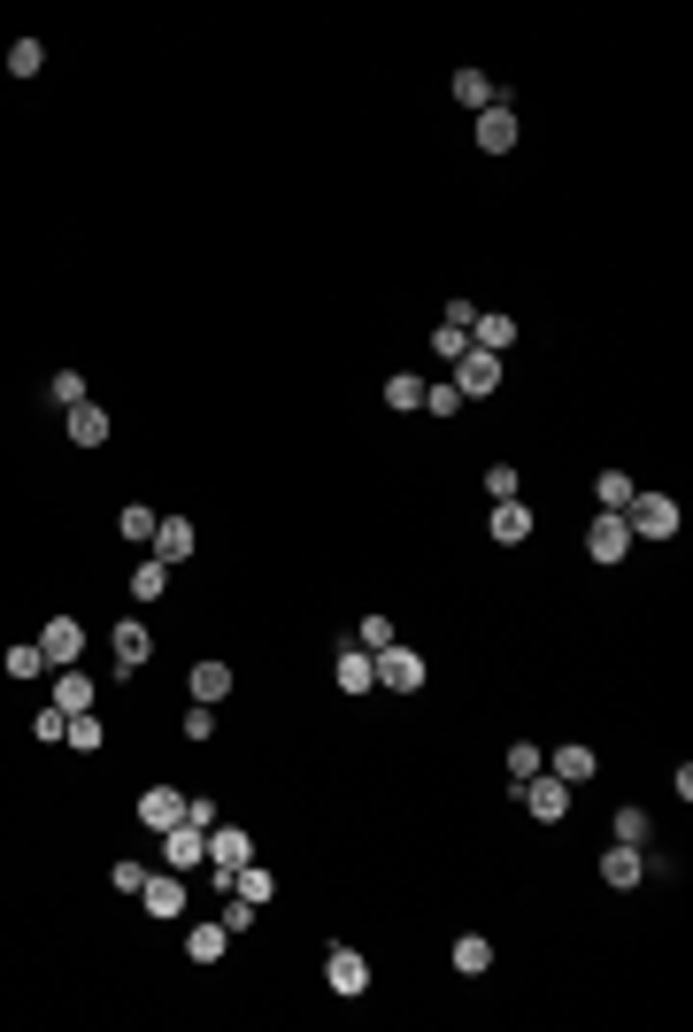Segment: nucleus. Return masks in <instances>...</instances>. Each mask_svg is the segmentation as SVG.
Returning a JSON list of instances; mask_svg holds the SVG:
<instances>
[{"label": "nucleus", "mask_w": 693, "mask_h": 1032, "mask_svg": "<svg viewBox=\"0 0 693 1032\" xmlns=\"http://www.w3.org/2000/svg\"><path fill=\"white\" fill-rule=\"evenodd\" d=\"M617 516L632 525V540H670V532H678V501H670V493H632Z\"/></svg>", "instance_id": "f257e3e1"}, {"label": "nucleus", "mask_w": 693, "mask_h": 1032, "mask_svg": "<svg viewBox=\"0 0 693 1032\" xmlns=\"http://www.w3.org/2000/svg\"><path fill=\"white\" fill-rule=\"evenodd\" d=\"M209 864H216V886H231V879L254 864V847H247V825H209Z\"/></svg>", "instance_id": "f03ea898"}, {"label": "nucleus", "mask_w": 693, "mask_h": 1032, "mask_svg": "<svg viewBox=\"0 0 693 1032\" xmlns=\"http://www.w3.org/2000/svg\"><path fill=\"white\" fill-rule=\"evenodd\" d=\"M370 670H378L386 694H416V685H424V655H416V647H378Z\"/></svg>", "instance_id": "7ed1b4c3"}, {"label": "nucleus", "mask_w": 693, "mask_h": 1032, "mask_svg": "<svg viewBox=\"0 0 693 1032\" xmlns=\"http://www.w3.org/2000/svg\"><path fill=\"white\" fill-rule=\"evenodd\" d=\"M448 386H455L463 401H493V393H501V355H478V348H470V355L455 363V378H448Z\"/></svg>", "instance_id": "20e7f679"}, {"label": "nucleus", "mask_w": 693, "mask_h": 1032, "mask_svg": "<svg viewBox=\"0 0 693 1032\" xmlns=\"http://www.w3.org/2000/svg\"><path fill=\"white\" fill-rule=\"evenodd\" d=\"M585 555H593V563H625V555H632V525H625L617 508L585 525Z\"/></svg>", "instance_id": "39448f33"}, {"label": "nucleus", "mask_w": 693, "mask_h": 1032, "mask_svg": "<svg viewBox=\"0 0 693 1032\" xmlns=\"http://www.w3.org/2000/svg\"><path fill=\"white\" fill-rule=\"evenodd\" d=\"M162 864H169V871H201V864H209V832H201V825H169V832H162Z\"/></svg>", "instance_id": "423d86ee"}, {"label": "nucleus", "mask_w": 693, "mask_h": 1032, "mask_svg": "<svg viewBox=\"0 0 693 1032\" xmlns=\"http://www.w3.org/2000/svg\"><path fill=\"white\" fill-rule=\"evenodd\" d=\"M139 902H147V917H186V871H147Z\"/></svg>", "instance_id": "0eeeda50"}, {"label": "nucleus", "mask_w": 693, "mask_h": 1032, "mask_svg": "<svg viewBox=\"0 0 693 1032\" xmlns=\"http://www.w3.org/2000/svg\"><path fill=\"white\" fill-rule=\"evenodd\" d=\"M647 879V847H625V840H609V855H601V886H640Z\"/></svg>", "instance_id": "6e6552de"}, {"label": "nucleus", "mask_w": 693, "mask_h": 1032, "mask_svg": "<svg viewBox=\"0 0 693 1032\" xmlns=\"http://www.w3.org/2000/svg\"><path fill=\"white\" fill-rule=\"evenodd\" d=\"M39 655L70 670V663L85 655V632H77V617H47V625H39Z\"/></svg>", "instance_id": "1a4fd4ad"}, {"label": "nucleus", "mask_w": 693, "mask_h": 1032, "mask_svg": "<svg viewBox=\"0 0 693 1032\" xmlns=\"http://www.w3.org/2000/svg\"><path fill=\"white\" fill-rule=\"evenodd\" d=\"M324 986H331V994H363V986H370L363 948H331V956H324Z\"/></svg>", "instance_id": "9d476101"}, {"label": "nucleus", "mask_w": 693, "mask_h": 1032, "mask_svg": "<svg viewBox=\"0 0 693 1032\" xmlns=\"http://www.w3.org/2000/svg\"><path fill=\"white\" fill-rule=\"evenodd\" d=\"M139 825H147V832L186 825V794H178V786H147V794H139Z\"/></svg>", "instance_id": "9b49d317"}, {"label": "nucleus", "mask_w": 693, "mask_h": 1032, "mask_svg": "<svg viewBox=\"0 0 693 1032\" xmlns=\"http://www.w3.org/2000/svg\"><path fill=\"white\" fill-rule=\"evenodd\" d=\"M525 809H532V817H547V825H563V809H570V786L540 770V779H525Z\"/></svg>", "instance_id": "f8f14e48"}, {"label": "nucleus", "mask_w": 693, "mask_h": 1032, "mask_svg": "<svg viewBox=\"0 0 693 1032\" xmlns=\"http://www.w3.org/2000/svg\"><path fill=\"white\" fill-rule=\"evenodd\" d=\"M478 147H486V154H508V147H516V109H508V101L478 109Z\"/></svg>", "instance_id": "ddd939ff"}, {"label": "nucleus", "mask_w": 693, "mask_h": 1032, "mask_svg": "<svg viewBox=\"0 0 693 1032\" xmlns=\"http://www.w3.org/2000/svg\"><path fill=\"white\" fill-rule=\"evenodd\" d=\"M486 525H493V540H501V548H525V540H532V508H525V501H493Z\"/></svg>", "instance_id": "4468645a"}, {"label": "nucleus", "mask_w": 693, "mask_h": 1032, "mask_svg": "<svg viewBox=\"0 0 693 1032\" xmlns=\"http://www.w3.org/2000/svg\"><path fill=\"white\" fill-rule=\"evenodd\" d=\"M508 339H516V316H501V309H478V316H470V348H478V355H501Z\"/></svg>", "instance_id": "2eb2a0df"}, {"label": "nucleus", "mask_w": 693, "mask_h": 1032, "mask_svg": "<svg viewBox=\"0 0 693 1032\" xmlns=\"http://www.w3.org/2000/svg\"><path fill=\"white\" fill-rule=\"evenodd\" d=\"M186 555H193V525H186V516H162V525H154V563L178 570Z\"/></svg>", "instance_id": "dca6fc26"}, {"label": "nucleus", "mask_w": 693, "mask_h": 1032, "mask_svg": "<svg viewBox=\"0 0 693 1032\" xmlns=\"http://www.w3.org/2000/svg\"><path fill=\"white\" fill-rule=\"evenodd\" d=\"M331 685H339V694H370V685H378V670H370V647H346V655L331 663Z\"/></svg>", "instance_id": "f3484780"}, {"label": "nucleus", "mask_w": 693, "mask_h": 1032, "mask_svg": "<svg viewBox=\"0 0 693 1032\" xmlns=\"http://www.w3.org/2000/svg\"><path fill=\"white\" fill-rule=\"evenodd\" d=\"M593 770H601V755H593L585 740H570V747H555V779H563V786H585V779H593Z\"/></svg>", "instance_id": "a211bd4d"}, {"label": "nucleus", "mask_w": 693, "mask_h": 1032, "mask_svg": "<svg viewBox=\"0 0 693 1032\" xmlns=\"http://www.w3.org/2000/svg\"><path fill=\"white\" fill-rule=\"evenodd\" d=\"M62 416H70V440H77V448H101V440H109V408L77 401V408H62Z\"/></svg>", "instance_id": "6ab92c4d"}, {"label": "nucleus", "mask_w": 693, "mask_h": 1032, "mask_svg": "<svg viewBox=\"0 0 693 1032\" xmlns=\"http://www.w3.org/2000/svg\"><path fill=\"white\" fill-rule=\"evenodd\" d=\"M147 655H154V632H147V625H131V617H124V625H116V670H139V663H147Z\"/></svg>", "instance_id": "aec40b11"}, {"label": "nucleus", "mask_w": 693, "mask_h": 1032, "mask_svg": "<svg viewBox=\"0 0 693 1032\" xmlns=\"http://www.w3.org/2000/svg\"><path fill=\"white\" fill-rule=\"evenodd\" d=\"M455 101H463V109H493V101H501V85H493L486 70H455Z\"/></svg>", "instance_id": "412c9836"}, {"label": "nucleus", "mask_w": 693, "mask_h": 1032, "mask_svg": "<svg viewBox=\"0 0 693 1032\" xmlns=\"http://www.w3.org/2000/svg\"><path fill=\"white\" fill-rule=\"evenodd\" d=\"M224 948H231L224 924H193V932H186V956H193V964H224Z\"/></svg>", "instance_id": "4be33fe9"}, {"label": "nucleus", "mask_w": 693, "mask_h": 1032, "mask_svg": "<svg viewBox=\"0 0 693 1032\" xmlns=\"http://www.w3.org/2000/svg\"><path fill=\"white\" fill-rule=\"evenodd\" d=\"M186 685H193V702H224L231 694V663H193Z\"/></svg>", "instance_id": "5701e85b"}, {"label": "nucleus", "mask_w": 693, "mask_h": 1032, "mask_svg": "<svg viewBox=\"0 0 693 1032\" xmlns=\"http://www.w3.org/2000/svg\"><path fill=\"white\" fill-rule=\"evenodd\" d=\"M455 971H463V979L493 971V940H486V932H463V940H455Z\"/></svg>", "instance_id": "b1692460"}, {"label": "nucleus", "mask_w": 693, "mask_h": 1032, "mask_svg": "<svg viewBox=\"0 0 693 1032\" xmlns=\"http://www.w3.org/2000/svg\"><path fill=\"white\" fill-rule=\"evenodd\" d=\"M93 702H101V694H93V678H85V670L70 663V670H62V694H54V709H70V717H77V709H93Z\"/></svg>", "instance_id": "393cba45"}, {"label": "nucleus", "mask_w": 693, "mask_h": 1032, "mask_svg": "<svg viewBox=\"0 0 693 1032\" xmlns=\"http://www.w3.org/2000/svg\"><path fill=\"white\" fill-rule=\"evenodd\" d=\"M224 894H247V902H254V909H263V902H270V894H278V879H270V871H263V864H247V871H239V879H231V886H224Z\"/></svg>", "instance_id": "a878e982"}, {"label": "nucleus", "mask_w": 693, "mask_h": 1032, "mask_svg": "<svg viewBox=\"0 0 693 1032\" xmlns=\"http://www.w3.org/2000/svg\"><path fill=\"white\" fill-rule=\"evenodd\" d=\"M386 408H424V378H416V370H393V378H386Z\"/></svg>", "instance_id": "bb28decb"}, {"label": "nucleus", "mask_w": 693, "mask_h": 1032, "mask_svg": "<svg viewBox=\"0 0 693 1032\" xmlns=\"http://www.w3.org/2000/svg\"><path fill=\"white\" fill-rule=\"evenodd\" d=\"M131 593H139V601H162V593H169V563H154V555H147V563L131 570Z\"/></svg>", "instance_id": "cd10ccee"}, {"label": "nucleus", "mask_w": 693, "mask_h": 1032, "mask_svg": "<svg viewBox=\"0 0 693 1032\" xmlns=\"http://www.w3.org/2000/svg\"><path fill=\"white\" fill-rule=\"evenodd\" d=\"M62 740H70V747H77V755H93V747H101V740H109V732H101V717H93V709H77V717H70V732H62Z\"/></svg>", "instance_id": "c85d7f7f"}, {"label": "nucleus", "mask_w": 693, "mask_h": 1032, "mask_svg": "<svg viewBox=\"0 0 693 1032\" xmlns=\"http://www.w3.org/2000/svg\"><path fill=\"white\" fill-rule=\"evenodd\" d=\"M540 770H547V755H540L532 740H516V747H508V779H516V786H525V779H540Z\"/></svg>", "instance_id": "c756f323"}, {"label": "nucleus", "mask_w": 693, "mask_h": 1032, "mask_svg": "<svg viewBox=\"0 0 693 1032\" xmlns=\"http://www.w3.org/2000/svg\"><path fill=\"white\" fill-rule=\"evenodd\" d=\"M593 493H601V508H625V501H632L640 486H632L625 470H601V478H593Z\"/></svg>", "instance_id": "7c9ffc66"}, {"label": "nucleus", "mask_w": 693, "mask_h": 1032, "mask_svg": "<svg viewBox=\"0 0 693 1032\" xmlns=\"http://www.w3.org/2000/svg\"><path fill=\"white\" fill-rule=\"evenodd\" d=\"M9 70H16V77H39V70H47V47H39V39H16V47H9Z\"/></svg>", "instance_id": "2f4dec72"}, {"label": "nucleus", "mask_w": 693, "mask_h": 1032, "mask_svg": "<svg viewBox=\"0 0 693 1032\" xmlns=\"http://www.w3.org/2000/svg\"><path fill=\"white\" fill-rule=\"evenodd\" d=\"M39 670H47L39 640H16V647H9V678H39Z\"/></svg>", "instance_id": "473e14b6"}, {"label": "nucleus", "mask_w": 693, "mask_h": 1032, "mask_svg": "<svg viewBox=\"0 0 693 1032\" xmlns=\"http://www.w3.org/2000/svg\"><path fill=\"white\" fill-rule=\"evenodd\" d=\"M154 525H162V516H154V508H139V501L116 516V532H124V540H154Z\"/></svg>", "instance_id": "72a5a7b5"}, {"label": "nucleus", "mask_w": 693, "mask_h": 1032, "mask_svg": "<svg viewBox=\"0 0 693 1032\" xmlns=\"http://www.w3.org/2000/svg\"><path fill=\"white\" fill-rule=\"evenodd\" d=\"M431 348H440L448 363H463V355H470V331H463V324H448V331H431Z\"/></svg>", "instance_id": "f704fd0d"}, {"label": "nucleus", "mask_w": 693, "mask_h": 1032, "mask_svg": "<svg viewBox=\"0 0 693 1032\" xmlns=\"http://www.w3.org/2000/svg\"><path fill=\"white\" fill-rule=\"evenodd\" d=\"M617 840H625V847H647V809H617Z\"/></svg>", "instance_id": "c9c22d12"}, {"label": "nucleus", "mask_w": 693, "mask_h": 1032, "mask_svg": "<svg viewBox=\"0 0 693 1032\" xmlns=\"http://www.w3.org/2000/svg\"><path fill=\"white\" fill-rule=\"evenodd\" d=\"M216 924H224V932H231V940H239V932H247V924H254V902H247V894H231V902H224V917H216Z\"/></svg>", "instance_id": "e433bc0d"}, {"label": "nucleus", "mask_w": 693, "mask_h": 1032, "mask_svg": "<svg viewBox=\"0 0 693 1032\" xmlns=\"http://www.w3.org/2000/svg\"><path fill=\"white\" fill-rule=\"evenodd\" d=\"M47 393H54V408H77V401H85V378H77V370H62Z\"/></svg>", "instance_id": "4c0bfd02"}, {"label": "nucleus", "mask_w": 693, "mask_h": 1032, "mask_svg": "<svg viewBox=\"0 0 693 1032\" xmlns=\"http://www.w3.org/2000/svg\"><path fill=\"white\" fill-rule=\"evenodd\" d=\"M486 501H516V470H508V463L486 470Z\"/></svg>", "instance_id": "58836bf2"}, {"label": "nucleus", "mask_w": 693, "mask_h": 1032, "mask_svg": "<svg viewBox=\"0 0 693 1032\" xmlns=\"http://www.w3.org/2000/svg\"><path fill=\"white\" fill-rule=\"evenodd\" d=\"M355 640H363L370 655H378V647H393V617H363V632H355Z\"/></svg>", "instance_id": "ea45409f"}, {"label": "nucleus", "mask_w": 693, "mask_h": 1032, "mask_svg": "<svg viewBox=\"0 0 693 1032\" xmlns=\"http://www.w3.org/2000/svg\"><path fill=\"white\" fill-rule=\"evenodd\" d=\"M424 408H431V416H455L463 393H455V386H424Z\"/></svg>", "instance_id": "a19ab883"}, {"label": "nucleus", "mask_w": 693, "mask_h": 1032, "mask_svg": "<svg viewBox=\"0 0 693 1032\" xmlns=\"http://www.w3.org/2000/svg\"><path fill=\"white\" fill-rule=\"evenodd\" d=\"M32 732H39V740H62V732H70V709H39Z\"/></svg>", "instance_id": "79ce46f5"}, {"label": "nucleus", "mask_w": 693, "mask_h": 1032, "mask_svg": "<svg viewBox=\"0 0 693 1032\" xmlns=\"http://www.w3.org/2000/svg\"><path fill=\"white\" fill-rule=\"evenodd\" d=\"M209 732H216V709L193 702V709H186V740H209Z\"/></svg>", "instance_id": "37998d69"}, {"label": "nucleus", "mask_w": 693, "mask_h": 1032, "mask_svg": "<svg viewBox=\"0 0 693 1032\" xmlns=\"http://www.w3.org/2000/svg\"><path fill=\"white\" fill-rule=\"evenodd\" d=\"M109 886H124V894H139V886H147V864H116V871H109Z\"/></svg>", "instance_id": "c03bdc74"}]
</instances>
